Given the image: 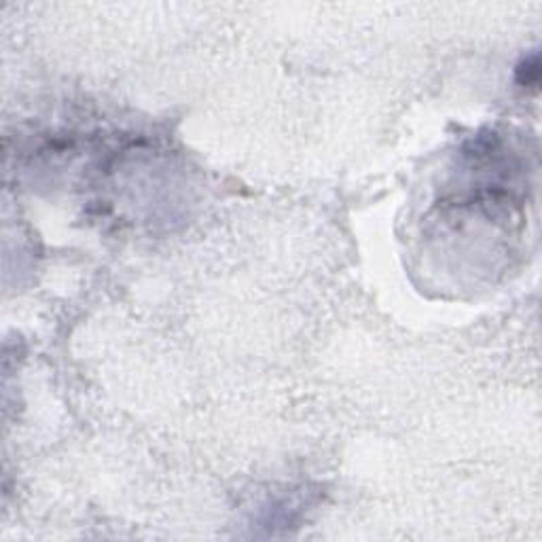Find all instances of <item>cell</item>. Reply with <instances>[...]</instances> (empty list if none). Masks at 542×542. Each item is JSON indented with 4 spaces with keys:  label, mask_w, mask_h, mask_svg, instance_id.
Wrapping results in <instances>:
<instances>
[{
    "label": "cell",
    "mask_w": 542,
    "mask_h": 542,
    "mask_svg": "<svg viewBox=\"0 0 542 542\" xmlns=\"http://www.w3.org/2000/svg\"><path fill=\"white\" fill-rule=\"evenodd\" d=\"M538 79H540V64H538V56L531 53L517 66V83L521 87H536Z\"/></svg>",
    "instance_id": "6da1fadb"
}]
</instances>
